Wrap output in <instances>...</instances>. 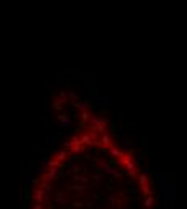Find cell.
Instances as JSON below:
<instances>
[{
    "label": "cell",
    "instance_id": "2",
    "mask_svg": "<svg viewBox=\"0 0 187 209\" xmlns=\"http://www.w3.org/2000/svg\"><path fill=\"white\" fill-rule=\"evenodd\" d=\"M144 198H145V199H144V206H145L147 209H150L153 204H155V199H153L150 195H148V196H144Z\"/></svg>",
    "mask_w": 187,
    "mask_h": 209
},
{
    "label": "cell",
    "instance_id": "5",
    "mask_svg": "<svg viewBox=\"0 0 187 209\" xmlns=\"http://www.w3.org/2000/svg\"><path fill=\"white\" fill-rule=\"evenodd\" d=\"M32 209H42V204H39V203H36V204H34V207H32Z\"/></svg>",
    "mask_w": 187,
    "mask_h": 209
},
{
    "label": "cell",
    "instance_id": "4",
    "mask_svg": "<svg viewBox=\"0 0 187 209\" xmlns=\"http://www.w3.org/2000/svg\"><path fill=\"white\" fill-rule=\"evenodd\" d=\"M82 206H84V203H82V201H76V203H74V207H78V209H79V207H82Z\"/></svg>",
    "mask_w": 187,
    "mask_h": 209
},
{
    "label": "cell",
    "instance_id": "3",
    "mask_svg": "<svg viewBox=\"0 0 187 209\" xmlns=\"http://www.w3.org/2000/svg\"><path fill=\"white\" fill-rule=\"evenodd\" d=\"M140 192H142V196H148L152 192H150V185H140Z\"/></svg>",
    "mask_w": 187,
    "mask_h": 209
},
{
    "label": "cell",
    "instance_id": "1",
    "mask_svg": "<svg viewBox=\"0 0 187 209\" xmlns=\"http://www.w3.org/2000/svg\"><path fill=\"white\" fill-rule=\"evenodd\" d=\"M44 195H45V192L42 190L39 185L36 187V190H34V193H32V198H34V203H39V204H42L44 203Z\"/></svg>",
    "mask_w": 187,
    "mask_h": 209
}]
</instances>
